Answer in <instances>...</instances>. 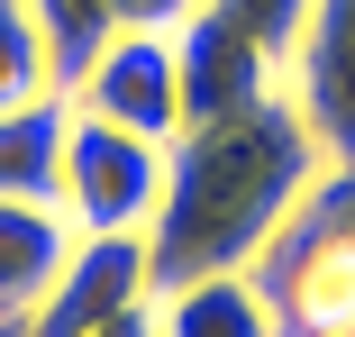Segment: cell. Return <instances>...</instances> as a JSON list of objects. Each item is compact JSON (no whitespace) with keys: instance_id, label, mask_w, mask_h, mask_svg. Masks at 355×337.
I'll return each instance as SVG.
<instances>
[{"instance_id":"1","label":"cell","mask_w":355,"mask_h":337,"mask_svg":"<svg viewBox=\"0 0 355 337\" xmlns=\"http://www.w3.org/2000/svg\"><path fill=\"white\" fill-rule=\"evenodd\" d=\"M328 155L301 128L292 92L237 110V119H191L164 146V200L146 228V274L155 292L200 283V274H255L273 237L292 228V210L319 191Z\"/></svg>"},{"instance_id":"2","label":"cell","mask_w":355,"mask_h":337,"mask_svg":"<svg viewBox=\"0 0 355 337\" xmlns=\"http://www.w3.org/2000/svg\"><path fill=\"white\" fill-rule=\"evenodd\" d=\"M155 200H164V146L73 110V128H64V191H55L73 237H146Z\"/></svg>"},{"instance_id":"3","label":"cell","mask_w":355,"mask_h":337,"mask_svg":"<svg viewBox=\"0 0 355 337\" xmlns=\"http://www.w3.org/2000/svg\"><path fill=\"white\" fill-rule=\"evenodd\" d=\"M73 110L83 119H110V128H137V137L173 146L182 137V64H173V37L155 28H119L92 74L73 83Z\"/></svg>"},{"instance_id":"4","label":"cell","mask_w":355,"mask_h":337,"mask_svg":"<svg viewBox=\"0 0 355 337\" xmlns=\"http://www.w3.org/2000/svg\"><path fill=\"white\" fill-rule=\"evenodd\" d=\"M173 64H182V128H191V119H237V110L282 101V64L219 10V0L173 28Z\"/></svg>"},{"instance_id":"5","label":"cell","mask_w":355,"mask_h":337,"mask_svg":"<svg viewBox=\"0 0 355 337\" xmlns=\"http://www.w3.org/2000/svg\"><path fill=\"white\" fill-rule=\"evenodd\" d=\"M282 92H292L301 128L319 137L328 173H355V0H310V28L292 46Z\"/></svg>"},{"instance_id":"6","label":"cell","mask_w":355,"mask_h":337,"mask_svg":"<svg viewBox=\"0 0 355 337\" xmlns=\"http://www.w3.org/2000/svg\"><path fill=\"white\" fill-rule=\"evenodd\" d=\"M155 301V274H146V237H73L64 274L46 283V301L19 319V337H92L110 328L119 310Z\"/></svg>"},{"instance_id":"7","label":"cell","mask_w":355,"mask_h":337,"mask_svg":"<svg viewBox=\"0 0 355 337\" xmlns=\"http://www.w3.org/2000/svg\"><path fill=\"white\" fill-rule=\"evenodd\" d=\"M73 255V219L55 200H0V319H28Z\"/></svg>"},{"instance_id":"8","label":"cell","mask_w":355,"mask_h":337,"mask_svg":"<svg viewBox=\"0 0 355 337\" xmlns=\"http://www.w3.org/2000/svg\"><path fill=\"white\" fill-rule=\"evenodd\" d=\"M155 319H164V337H282V310L255 274L173 283V292H155Z\"/></svg>"},{"instance_id":"9","label":"cell","mask_w":355,"mask_h":337,"mask_svg":"<svg viewBox=\"0 0 355 337\" xmlns=\"http://www.w3.org/2000/svg\"><path fill=\"white\" fill-rule=\"evenodd\" d=\"M64 128H73L64 92L0 110V200H55L64 191Z\"/></svg>"},{"instance_id":"10","label":"cell","mask_w":355,"mask_h":337,"mask_svg":"<svg viewBox=\"0 0 355 337\" xmlns=\"http://www.w3.org/2000/svg\"><path fill=\"white\" fill-rule=\"evenodd\" d=\"M37 10V28H46V74H55V92L73 101V83L92 74V55L119 37V0H28Z\"/></svg>"},{"instance_id":"11","label":"cell","mask_w":355,"mask_h":337,"mask_svg":"<svg viewBox=\"0 0 355 337\" xmlns=\"http://www.w3.org/2000/svg\"><path fill=\"white\" fill-rule=\"evenodd\" d=\"M37 92H55V74H46V28H37L28 0H0V110H19V101H37Z\"/></svg>"},{"instance_id":"12","label":"cell","mask_w":355,"mask_h":337,"mask_svg":"<svg viewBox=\"0 0 355 337\" xmlns=\"http://www.w3.org/2000/svg\"><path fill=\"white\" fill-rule=\"evenodd\" d=\"M219 10L282 64V74H292V46H301V28H310V0H219Z\"/></svg>"},{"instance_id":"13","label":"cell","mask_w":355,"mask_h":337,"mask_svg":"<svg viewBox=\"0 0 355 337\" xmlns=\"http://www.w3.org/2000/svg\"><path fill=\"white\" fill-rule=\"evenodd\" d=\"M191 10H209V0H119V28H155V37H173Z\"/></svg>"},{"instance_id":"14","label":"cell","mask_w":355,"mask_h":337,"mask_svg":"<svg viewBox=\"0 0 355 337\" xmlns=\"http://www.w3.org/2000/svg\"><path fill=\"white\" fill-rule=\"evenodd\" d=\"M92 337H164V319H155V301H137V310H119V319L92 328Z\"/></svg>"},{"instance_id":"15","label":"cell","mask_w":355,"mask_h":337,"mask_svg":"<svg viewBox=\"0 0 355 337\" xmlns=\"http://www.w3.org/2000/svg\"><path fill=\"white\" fill-rule=\"evenodd\" d=\"M0 337H19V319H0Z\"/></svg>"},{"instance_id":"16","label":"cell","mask_w":355,"mask_h":337,"mask_svg":"<svg viewBox=\"0 0 355 337\" xmlns=\"http://www.w3.org/2000/svg\"><path fill=\"white\" fill-rule=\"evenodd\" d=\"M346 337H355V328H346Z\"/></svg>"}]
</instances>
